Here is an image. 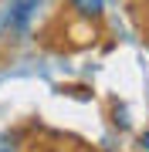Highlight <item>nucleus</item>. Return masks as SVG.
Here are the masks:
<instances>
[{"label": "nucleus", "instance_id": "obj_1", "mask_svg": "<svg viewBox=\"0 0 149 152\" xmlns=\"http://www.w3.org/2000/svg\"><path fill=\"white\" fill-rule=\"evenodd\" d=\"M71 10H78L81 17H98L102 14V0H68Z\"/></svg>", "mask_w": 149, "mask_h": 152}, {"label": "nucleus", "instance_id": "obj_2", "mask_svg": "<svg viewBox=\"0 0 149 152\" xmlns=\"http://www.w3.org/2000/svg\"><path fill=\"white\" fill-rule=\"evenodd\" d=\"M142 149L149 152V132H142Z\"/></svg>", "mask_w": 149, "mask_h": 152}]
</instances>
